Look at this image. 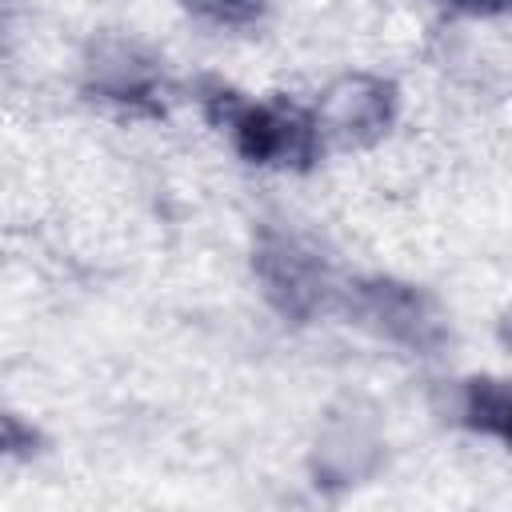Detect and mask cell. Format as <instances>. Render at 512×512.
Listing matches in <instances>:
<instances>
[{"mask_svg":"<svg viewBox=\"0 0 512 512\" xmlns=\"http://www.w3.org/2000/svg\"><path fill=\"white\" fill-rule=\"evenodd\" d=\"M508 432H512V424H508Z\"/></svg>","mask_w":512,"mask_h":512,"instance_id":"1","label":"cell"}]
</instances>
